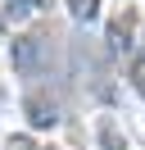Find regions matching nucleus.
I'll return each mask as SVG.
<instances>
[{
    "mask_svg": "<svg viewBox=\"0 0 145 150\" xmlns=\"http://www.w3.org/2000/svg\"><path fill=\"white\" fill-rule=\"evenodd\" d=\"M0 41H5V18H0Z\"/></svg>",
    "mask_w": 145,
    "mask_h": 150,
    "instance_id": "8",
    "label": "nucleus"
},
{
    "mask_svg": "<svg viewBox=\"0 0 145 150\" xmlns=\"http://www.w3.org/2000/svg\"><path fill=\"white\" fill-rule=\"evenodd\" d=\"M9 150H41L32 137H9Z\"/></svg>",
    "mask_w": 145,
    "mask_h": 150,
    "instance_id": "5",
    "label": "nucleus"
},
{
    "mask_svg": "<svg viewBox=\"0 0 145 150\" xmlns=\"http://www.w3.org/2000/svg\"><path fill=\"white\" fill-rule=\"evenodd\" d=\"M141 59H145V32H141Z\"/></svg>",
    "mask_w": 145,
    "mask_h": 150,
    "instance_id": "7",
    "label": "nucleus"
},
{
    "mask_svg": "<svg viewBox=\"0 0 145 150\" xmlns=\"http://www.w3.org/2000/svg\"><path fill=\"white\" fill-rule=\"evenodd\" d=\"M14 5H23V9H45L50 0H14Z\"/></svg>",
    "mask_w": 145,
    "mask_h": 150,
    "instance_id": "6",
    "label": "nucleus"
},
{
    "mask_svg": "<svg viewBox=\"0 0 145 150\" xmlns=\"http://www.w3.org/2000/svg\"><path fill=\"white\" fill-rule=\"evenodd\" d=\"M132 86H136V96L145 100V59H136V64H132Z\"/></svg>",
    "mask_w": 145,
    "mask_h": 150,
    "instance_id": "4",
    "label": "nucleus"
},
{
    "mask_svg": "<svg viewBox=\"0 0 145 150\" xmlns=\"http://www.w3.org/2000/svg\"><path fill=\"white\" fill-rule=\"evenodd\" d=\"M68 9H72L77 23H91V18L100 14V0H68Z\"/></svg>",
    "mask_w": 145,
    "mask_h": 150,
    "instance_id": "3",
    "label": "nucleus"
},
{
    "mask_svg": "<svg viewBox=\"0 0 145 150\" xmlns=\"http://www.w3.org/2000/svg\"><path fill=\"white\" fill-rule=\"evenodd\" d=\"M23 114H27L32 127H54L59 123V100L45 96V91H27L23 96Z\"/></svg>",
    "mask_w": 145,
    "mask_h": 150,
    "instance_id": "1",
    "label": "nucleus"
},
{
    "mask_svg": "<svg viewBox=\"0 0 145 150\" xmlns=\"http://www.w3.org/2000/svg\"><path fill=\"white\" fill-rule=\"evenodd\" d=\"M100 150H127V137L118 132L113 118H100Z\"/></svg>",
    "mask_w": 145,
    "mask_h": 150,
    "instance_id": "2",
    "label": "nucleus"
}]
</instances>
